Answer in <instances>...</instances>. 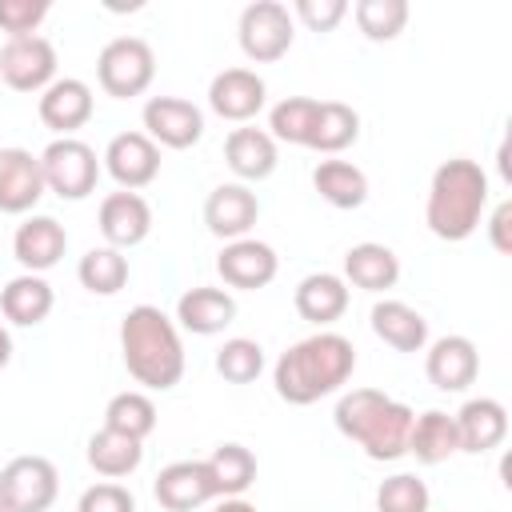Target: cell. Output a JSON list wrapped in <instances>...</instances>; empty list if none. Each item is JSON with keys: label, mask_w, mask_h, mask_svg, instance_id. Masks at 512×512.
I'll use <instances>...</instances> for the list:
<instances>
[{"label": "cell", "mask_w": 512, "mask_h": 512, "mask_svg": "<svg viewBox=\"0 0 512 512\" xmlns=\"http://www.w3.org/2000/svg\"><path fill=\"white\" fill-rule=\"evenodd\" d=\"M292 300H296L300 320H308L316 328H328L348 312V284L336 272H312V276H304L296 284Z\"/></svg>", "instance_id": "cell-23"}, {"label": "cell", "mask_w": 512, "mask_h": 512, "mask_svg": "<svg viewBox=\"0 0 512 512\" xmlns=\"http://www.w3.org/2000/svg\"><path fill=\"white\" fill-rule=\"evenodd\" d=\"M316 108H320V100H312V96H284L268 112V136L276 144H300V148H308L312 124H316Z\"/></svg>", "instance_id": "cell-34"}, {"label": "cell", "mask_w": 512, "mask_h": 512, "mask_svg": "<svg viewBox=\"0 0 512 512\" xmlns=\"http://www.w3.org/2000/svg\"><path fill=\"white\" fill-rule=\"evenodd\" d=\"M40 120L44 128L60 132V136H72L76 128H84L92 120V88L76 76H64V80H52L44 92H40Z\"/></svg>", "instance_id": "cell-20"}, {"label": "cell", "mask_w": 512, "mask_h": 512, "mask_svg": "<svg viewBox=\"0 0 512 512\" xmlns=\"http://www.w3.org/2000/svg\"><path fill=\"white\" fill-rule=\"evenodd\" d=\"M216 272L228 288H240V292H256V288H268L280 272V256L272 244L264 240H228L216 256Z\"/></svg>", "instance_id": "cell-11"}, {"label": "cell", "mask_w": 512, "mask_h": 512, "mask_svg": "<svg viewBox=\"0 0 512 512\" xmlns=\"http://www.w3.org/2000/svg\"><path fill=\"white\" fill-rule=\"evenodd\" d=\"M44 192L48 188H44L40 156H32L28 148H0V212L24 216L40 204Z\"/></svg>", "instance_id": "cell-15"}, {"label": "cell", "mask_w": 512, "mask_h": 512, "mask_svg": "<svg viewBox=\"0 0 512 512\" xmlns=\"http://www.w3.org/2000/svg\"><path fill=\"white\" fill-rule=\"evenodd\" d=\"M60 476L48 456H12L0 468V496L12 512H48L56 504Z\"/></svg>", "instance_id": "cell-8"}, {"label": "cell", "mask_w": 512, "mask_h": 512, "mask_svg": "<svg viewBox=\"0 0 512 512\" xmlns=\"http://www.w3.org/2000/svg\"><path fill=\"white\" fill-rule=\"evenodd\" d=\"M488 240H492V248L496 252H512V200H500L496 204V212H492V220H488Z\"/></svg>", "instance_id": "cell-42"}, {"label": "cell", "mask_w": 512, "mask_h": 512, "mask_svg": "<svg viewBox=\"0 0 512 512\" xmlns=\"http://www.w3.org/2000/svg\"><path fill=\"white\" fill-rule=\"evenodd\" d=\"M352 16H356V28H360L368 40L384 44V40H396V36L404 32V24H408V4H404V0H356Z\"/></svg>", "instance_id": "cell-36"}, {"label": "cell", "mask_w": 512, "mask_h": 512, "mask_svg": "<svg viewBox=\"0 0 512 512\" xmlns=\"http://www.w3.org/2000/svg\"><path fill=\"white\" fill-rule=\"evenodd\" d=\"M120 352L124 368L136 384L148 392H168L184 376V344L180 328L172 316H164L156 304H136L128 308L120 324Z\"/></svg>", "instance_id": "cell-2"}, {"label": "cell", "mask_w": 512, "mask_h": 512, "mask_svg": "<svg viewBox=\"0 0 512 512\" xmlns=\"http://www.w3.org/2000/svg\"><path fill=\"white\" fill-rule=\"evenodd\" d=\"M104 428L124 432L132 440L152 436V428H156V404H152V396L148 392H116L108 400V408H104Z\"/></svg>", "instance_id": "cell-35"}, {"label": "cell", "mask_w": 512, "mask_h": 512, "mask_svg": "<svg viewBox=\"0 0 512 512\" xmlns=\"http://www.w3.org/2000/svg\"><path fill=\"white\" fill-rule=\"evenodd\" d=\"M264 104H268V84H264L252 68H224V72H216L212 84H208V108H212L220 120L244 124V120H252Z\"/></svg>", "instance_id": "cell-13"}, {"label": "cell", "mask_w": 512, "mask_h": 512, "mask_svg": "<svg viewBox=\"0 0 512 512\" xmlns=\"http://www.w3.org/2000/svg\"><path fill=\"white\" fill-rule=\"evenodd\" d=\"M332 420H336L340 436H348L364 448L368 460L388 464V460L408 456V432H412L416 412L408 404L384 396L380 388H352L336 400Z\"/></svg>", "instance_id": "cell-4"}, {"label": "cell", "mask_w": 512, "mask_h": 512, "mask_svg": "<svg viewBox=\"0 0 512 512\" xmlns=\"http://www.w3.org/2000/svg\"><path fill=\"white\" fill-rule=\"evenodd\" d=\"M232 320H236V300H232V292H224V288L200 284V288H188V292L176 300V324H180L184 332H192V336H216V332H224Z\"/></svg>", "instance_id": "cell-22"}, {"label": "cell", "mask_w": 512, "mask_h": 512, "mask_svg": "<svg viewBox=\"0 0 512 512\" xmlns=\"http://www.w3.org/2000/svg\"><path fill=\"white\" fill-rule=\"evenodd\" d=\"M76 512H136V500L124 484L116 480H104V484H92L80 492V504Z\"/></svg>", "instance_id": "cell-40"}, {"label": "cell", "mask_w": 512, "mask_h": 512, "mask_svg": "<svg viewBox=\"0 0 512 512\" xmlns=\"http://www.w3.org/2000/svg\"><path fill=\"white\" fill-rule=\"evenodd\" d=\"M152 496L168 512H192V508L216 500V484H212L204 460H176V464L160 468V476L152 480Z\"/></svg>", "instance_id": "cell-16"}, {"label": "cell", "mask_w": 512, "mask_h": 512, "mask_svg": "<svg viewBox=\"0 0 512 512\" xmlns=\"http://www.w3.org/2000/svg\"><path fill=\"white\" fill-rule=\"evenodd\" d=\"M356 136H360V116H356V108H348L344 100H320L308 148L332 156V152H344L348 144H356Z\"/></svg>", "instance_id": "cell-32"}, {"label": "cell", "mask_w": 512, "mask_h": 512, "mask_svg": "<svg viewBox=\"0 0 512 512\" xmlns=\"http://www.w3.org/2000/svg\"><path fill=\"white\" fill-rule=\"evenodd\" d=\"M456 420V436H460V452H492L504 444L508 436V412L500 400L492 396H472L464 400V408L452 416Z\"/></svg>", "instance_id": "cell-21"}, {"label": "cell", "mask_w": 512, "mask_h": 512, "mask_svg": "<svg viewBox=\"0 0 512 512\" xmlns=\"http://www.w3.org/2000/svg\"><path fill=\"white\" fill-rule=\"evenodd\" d=\"M224 160L240 180H268L276 172V140L264 128H232L224 140Z\"/></svg>", "instance_id": "cell-26"}, {"label": "cell", "mask_w": 512, "mask_h": 512, "mask_svg": "<svg viewBox=\"0 0 512 512\" xmlns=\"http://www.w3.org/2000/svg\"><path fill=\"white\" fill-rule=\"evenodd\" d=\"M296 20L308 24L312 32H332L344 16H348V4L344 0H296Z\"/></svg>", "instance_id": "cell-41"}, {"label": "cell", "mask_w": 512, "mask_h": 512, "mask_svg": "<svg viewBox=\"0 0 512 512\" xmlns=\"http://www.w3.org/2000/svg\"><path fill=\"white\" fill-rule=\"evenodd\" d=\"M0 80L12 92H44L56 80V48L44 36L8 40L0 48Z\"/></svg>", "instance_id": "cell-10"}, {"label": "cell", "mask_w": 512, "mask_h": 512, "mask_svg": "<svg viewBox=\"0 0 512 512\" xmlns=\"http://www.w3.org/2000/svg\"><path fill=\"white\" fill-rule=\"evenodd\" d=\"M48 0H0V28L8 32V40H24L36 36V28L48 16Z\"/></svg>", "instance_id": "cell-39"}, {"label": "cell", "mask_w": 512, "mask_h": 512, "mask_svg": "<svg viewBox=\"0 0 512 512\" xmlns=\"http://www.w3.org/2000/svg\"><path fill=\"white\" fill-rule=\"evenodd\" d=\"M260 220V200L248 184H220L208 192L204 200V224L212 236L228 240H244Z\"/></svg>", "instance_id": "cell-14"}, {"label": "cell", "mask_w": 512, "mask_h": 512, "mask_svg": "<svg viewBox=\"0 0 512 512\" xmlns=\"http://www.w3.org/2000/svg\"><path fill=\"white\" fill-rule=\"evenodd\" d=\"M456 452H460V436H456V420L448 412L428 408L424 416L412 420L408 456H416V464H444Z\"/></svg>", "instance_id": "cell-28"}, {"label": "cell", "mask_w": 512, "mask_h": 512, "mask_svg": "<svg viewBox=\"0 0 512 512\" xmlns=\"http://www.w3.org/2000/svg\"><path fill=\"white\" fill-rule=\"evenodd\" d=\"M424 372L440 392H464L480 376V352L468 336H440L424 356Z\"/></svg>", "instance_id": "cell-17"}, {"label": "cell", "mask_w": 512, "mask_h": 512, "mask_svg": "<svg viewBox=\"0 0 512 512\" xmlns=\"http://www.w3.org/2000/svg\"><path fill=\"white\" fill-rule=\"evenodd\" d=\"M432 496L416 472H396L376 488V512H428Z\"/></svg>", "instance_id": "cell-38"}, {"label": "cell", "mask_w": 512, "mask_h": 512, "mask_svg": "<svg viewBox=\"0 0 512 512\" xmlns=\"http://www.w3.org/2000/svg\"><path fill=\"white\" fill-rule=\"evenodd\" d=\"M236 36H240V52L252 64H276L280 56H288V48L296 40V24L280 0H252L240 12Z\"/></svg>", "instance_id": "cell-6"}, {"label": "cell", "mask_w": 512, "mask_h": 512, "mask_svg": "<svg viewBox=\"0 0 512 512\" xmlns=\"http://www.w3.org/2000/svg\"><path fill=\"white\" fill-rule=\"evenodd\" d=\"M144 136L160 148H192L204 136V112L184 96H152L144 104Z\"/></svg>", "instance_id": "cell-9"}, {"label": "cell", "mask_w": 512, "mask_h": 512, "mask_svg": "<svg viewBox=\"0 0 512 512\" xmlns=\"http://www.w3.org/2000/svg\"><path fill=\"white\" fill-rule=\"evenodd\" d=\"M144 460V440H132L124 432H112V428H100L92 432L88 440V464L104 476V480H120V476H132Z\"/></svg>", "instance_id": "cell-30"}, {"label": "cell", "mask_w": 512, "mask_h": 512, "mask_svg": "<svg viewBox=\"0 0 512 512\" xmlns=\"http://www.w3.org/2000/svg\"><path fill=\"white\" fill-rule=\"evenodd\" d=\"M0 512H12V508H8V504H4V496H0Z\"/></svg>", "instance_id": "cell-45"}, {"label": "cell", "mask_w": 512, "mask_h": 512, "mask_svg": "<svg viewBox=\"0 0 512 512\" xmlns=\"http://www.w3.org/2000/svg\"><path fill=\"white\" fill-rule=\"evenodd\" d=\"M216 372L228 384H252L264 372V348L256 340H248V336H232L216 352Z\"/></svg>", "instance_id": "cell-37"}, {"label": "cell", "mask_w": 512, "mask_h": 512, "mask_svg": "<svg viewBox=\"0 0 512 512\" xmlns=\"http://www.w3.org/2000/svg\"><path fill=\"white\" fill-rule=\"evenodd\" d=\"M312 188L332 208H360L368 200V176L348 160H320L312 168Z\"/></svg>", "instance_id": "cell-29"}, {"label": "cell", "mask_w": 512, "mask_h": 512, "mask_svg": "<svg viewBox=\"0 0 512 512\" xmlns=\"http://www.w3.org/2000/svg\"><path fill=\"white\" fill-rule=\"evenodd\" d=\"M204 464H208V476H212L220 500L244 496V492L252 488V480H256V456H252L244 444H236V440L216 444V452H212Z\"/></svg>", "instance_id": "cell-31"}, {"label": "cell", "mask_w": 512, "mask_h": 512, "mask_svg": "<svg viewBox=\"0 0 512 512\" xmlns=\"http://www.w3.org/2000/svg\"><path fill=\"white\" fill-rule=\"evenodd\" d=\"M368 320H372V332L396 352H424L428 344V320L404 300H376Z\"/></svg>", "instance_id": "cell-24"}, {"label": "cell", "mask_w": 512, "mask_h": 512, "mask_svg": "<svg viewBox=\"0 0 512 512\" xmlns=\"http://www.w3.org/2000/svg\"><path fill=\"white\" fill-rule=\"evenodd\" d=\"M152 76H156V56H152V44L140 36H116L96 56V80L116 100H132L148 92Z\"/></svg>", "instance_id": "cell-5"}, {"label": "cell", "mask_w": 512, "mask_h": 512, "mask_svg": "<svg viewBox=\"0 0 512 512\" xmlns=\"http://www.w3.org/2000/svg\"><path fill=\"white\" fill-rule=\"evenodd\" d=\"M484 208H488V172L476 160L452 156L432 172L424 224L436 240H448V244L468 240L480 228Z\"/></svg>", "instance_id": "cell-3"}, {"label": "cell", "mask_w": 512, "mask_h": 512, "mask_svg": "<svg viewBox=\"0 0 512 512\" xmlns=\"http://www.w3.org/2000/svg\"><path fill=\"white\" fill-rule=\"evenodd\" d=\"M76 276L92 296H116L128 284V256L120 248H108V244L88 248L76 264Z\"/></svg>", "instance_id": "cell-33"}, {"label": "cell", "mask_w": 512, "mask_h": 512, "mask_svg": "<svg viewBox=\"0 0 512 512\" xmlns=\"http://www.w3.org/2000/svg\"><path fill=\"white\" fill-rule=\"evenodd\" d=\"M344 280L364 292H388L400 280V260L388 244H376V240L352 244L344 252Z\"/></svg>", "instance_id": "cell-25"}, {"label": "cell", "mask_w": 512, "mask_h": 512, "mask_svg": "<svg viewBox=\"0 0 512 512\" xmlns=\"http://www.w3.org/2000/svg\"><path fill=\"white\" fill-rule=\"evenodd\" d=\"M152 232V208L140 192H108L100 200V236L108 248H136Z\"/></svg>", "instance_id": "cell-18"}, {"label": "cell", "mask_w": 512, "mask_h": 512, "mask_svg": "<svg viewBox=\"0 0 512 512\" xmlns=\"http://www.w3.org/2000/svg\"><path fill=\"white\" fill-rule=\"evenodd\" d=\"M104 168L124 192H140L160 176V148L144 132H120L104 148Z\"/></svg>", "instance_id": "cell-12"}, {"label": "cell", "mask_w": 512, "mask_h": 512, "mask_svg": "<svg viewBox=\"0 0 512 512\" xmlns=\"http://www.w3.org/2000/svg\"><path fill=\"white\" fill-rule=\"evenodd\" d=\"M212 512H256V504H248L244 496H232V500H220Z\"/></svg>", "instance_id": "cell-43"}, {"label": "cell", "mask_w": 512, "mask_h": 512, "mask_svg": "<svg viewBox=\"0 0 512 512\" xmlns=\"http://www.w3.org/2000/svg\"><path fill=\"white\" fill-rule=\"evenodd\" d=\"M40 172H44V188L56 192L60 200H84L100 180V160L92 144L76 136H56L40 152Z\"/></svg>", "instance_id": "cell-7"}, {"label": "cell", "mask_w": 512, "mask_h": 512, "mask_svg": "<svg viewBox=\"0 0 512 512\" xmlns=\"http://www.w3.org/2000/svg\"><path fill=\"white\" fill-rule=\"evenodd\" d=\"M8 360H12V336H8V328L0 324V368H8Z\"/></svg>", "instance_id": "cell-44"}, {"label": "cell", "mask_w": 512, "mask_h": 512, "mask_svg": "<svg viewBox=\"0 0 512 512\" xmlns=\"http://www.w3.org/2000/svg\"><path fill=\"white\" fill-rule=\"evenodd\" d=\"M356 372V348L348 336L340 332H312L304 340H296L288 352H280L276 368H272V384L276 396L284 404H316L320 396L340 392Z\"/></svg>", "instance_id": "cell-1"}, {"label": "cell", "mask_w": 512, "mask_h": 512, "mask_svg": "<svg viewBox=\"0 0 512 512\" xmlns=\"http://www.w3.org/2000/svg\"><path fill=\"white\" fill-rule=\"evenodd\" d=\"M64 248H68V232H64V224L56 216H28L16 228V236H12L16 264L24 272H36V276L48 272V268H56L60 256H64Z\"/></svg>", "instance_id": "cell-19"}, {"label": "cell", "mask_w": 512, "mask_h": 512, "mask_svg": "<svg viewBox=\"0 0 512 512\" xmlns=\"http://www.w3.org/2000/svg\"><path fill=\"white\" fill-rule=\"evenodd\" d=\"M52 304H56L52 284H48L44 276H36V272L12 276V280L4 284V292H0V312H4V320L20 324V328H32V324L48 320Z\"/></svg>", "instance_id": "cell-27"}]
</instances>
